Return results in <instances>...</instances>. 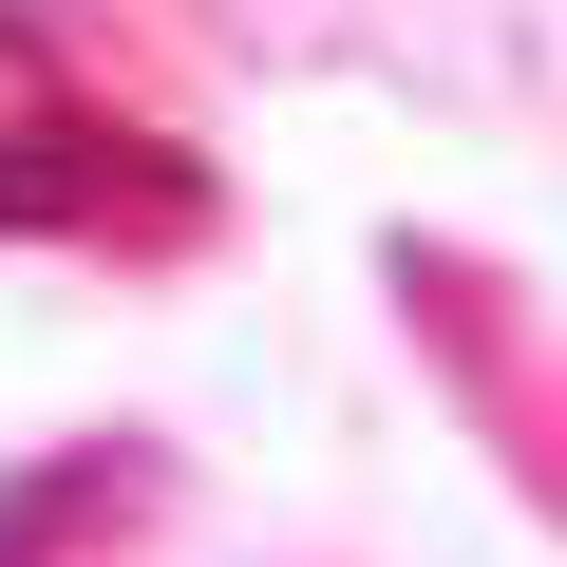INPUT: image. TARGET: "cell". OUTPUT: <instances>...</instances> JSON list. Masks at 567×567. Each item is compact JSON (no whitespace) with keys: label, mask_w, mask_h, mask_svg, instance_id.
Instances as JSON below:
<instances>
[{"label":"cell","mask_w":567,"mask_h":567,"mask_svg":"<svg viewBox=\"0 0 567 567\" xmlns=\"http://www.w3.org/2000/svg\"><path fill=\"white\" fill-rule=\"evenodd\" d=\"M95 511V454H58V473H20V492H0V567H39L58 529Z\"/></svg>","instance_id":"cell-1"}]
</instances>
